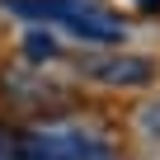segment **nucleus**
<instances>
[{
  "mask_svg": "<svg viewBox=\"0 0 160 160\" xmlns=\"http://www.w3.org/2000/svg\"><path fill=\"white\" fill-rule=\"evenodd\" d=\"M75 71L85 80L113 85V90H146L160 75V61L155 57H137V52H80Z\"/></svg>",
  "mask_w": 160,
  "mask_h": 160,
  "instance_id": "7ed1b4c3",
  "label": "nucleus"
},
{
  "mask_svg": "<svg viewBox=\"0 0 160 160\" xmlns=\"http://www.w3.org/2000/svg\"><path fill=\"white\" fill-rule=\"evenodd\" d=\"M0 5L28 24H52V28L71 33L75 42H90V47H118L127 38V24L118 14L99 10L94 0H0Z\"/></svg>",
  "mask_w": 160,
  "mask_h": 160,
  "instance_id": "f03ea898",
  "label": "nucleus"
},
{
  "mask_svg": "<svg viewBox=\"0 0 160 160\" xmlns=\"http://www.w3.org/2000/svg\"><path fill=\"white\" fill-rule=\"evenodd\" d=\"M0 160H122V146L94 118H33L0 122Z\"/></svg>",
  "mask_w": 160,
  "mask_h": 160,
  "instance_id": "f257e3e1",
  "label": "nucleus"
},
{
  "mask_svg": "<svg viewBox=\"0 0 160 160\" xmlns=\"http://www.w3.org/2000/svg\"><path fill=\"white\" fill-rule=\"evenodd\" d=\"M137 5H141V10H160V0H137Z\"/></svg>",
  "mask_w": 160,
  "mask_h": 160,
  "instance_id": "20e7f679",
  "label": "nucleus"
}]
</instances>
